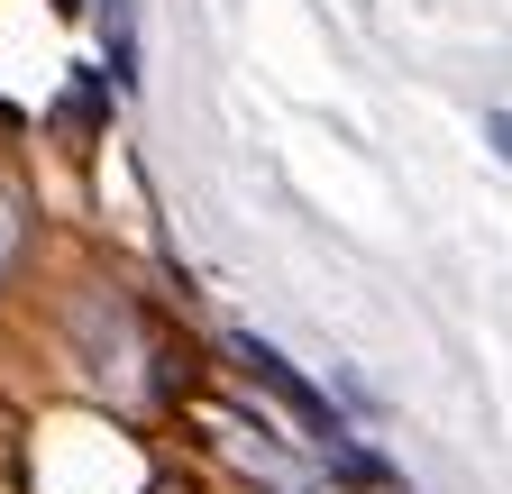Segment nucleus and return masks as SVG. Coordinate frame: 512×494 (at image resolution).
Listing matches in <instances>:
<instances>
[{
    "label": "nucleus",
    "mask_w": 512,
    "mask_h": 494,
    "mask_svg": "<svg viewBox=\"0 0 512 494\" xmlns=\"http://www.w3.org/2000/svg\"><path fill=\"white\" fill-rule=\"evenodd\" d=\"M229 348H238V366H247V376H256V385H275V394H284V403H293V412H302V421L320 430V440H330V449L348 458V430H339V412H330V403H320V394H311V385L293 376V366H284V357H275L266 339H247V330H238Z\"/></svg>",
    "instance_id": "obj_1"
},
{
    "label": "nucleus",
    "mask_w": 512,
    "mask_h": 494,
    "mask_svg": "<svg viewBox=\"0 0 512 494\" xmlns=\"http://www.w3.org/2000/svg\"><path fill=\"white\" fill-rule=\"evenodd\" d=\"M101 19H110V74H119V83H138V37H128V0H110Z\"/></svg>",
    "instance_id": "obj_2"
},
{
    "label": "nucleus",
    "mask_w": 512,
    "mask_h": 494,
    "mask_svg": "<svg viewBox=\"0 0 512 494\" xmlns=\"http://www.w3.org/2000/svg\"><path fill=\"white\" fill-rule=\"evenodd\" d=\"M10 238H19V229H10V211H0V257H10Z\"/></svg>",
    "instance_id": "obj_3"
}]
</instances>
